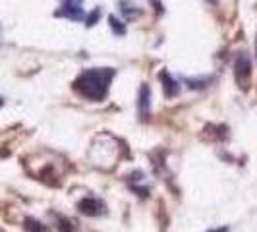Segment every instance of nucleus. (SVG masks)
Here are the masks:
<instances>
[{
  "label": "nucleus",
  "instance_id": "f257e3e1",
  "mask_svg": "<svg viewBox=\"0 0 257 232\" xmlns=\"http://www.w3.org/2000/svg\"><path fill=\"white\" fill-rule=\"evenodd\" d=\"M112 68H89L83 70L74 81V89L91 101H103L108 93V85L114 77Z\"/></svg>",
  "mask_w": 257,
  "mask_h": 232
},
{
  "label": "nucleus",
  "instance_id": "f03ea898",
  "mask_svg": "<svg viewBox=\"0 0 257 232\" xmlns=\"http://www.w3.org/2000/svg\"><path fill=\"white\" fill-rule=\"evenodd\" d=\"M234 76L240 87L247 89L249 87V79H251V60L247 56V52H240L236 56V62H234Z\"/></svg>",
  "mask_w": 257,
  "mask_h": 232
},
{
  "label": "nucleus",
  "instance_id": "7ed1b4c3",
  "mask_svg": "<svg viewBox=\"0 0 257 232\" xmlns=\"http://www.w3.org/2000/svg\"><path fill=\"white\" fill-rule=\"evenodd\" d=\"M83 0H60V8L54 12L56 18H68L72 22H77L83 18Z\"/></svg>",
  "mask_w": 257,
  "mask_h": 232
},
{
  "label": "nucleus",
  "instance_id": "20e7f679",
  "mask_svg": "<svg viewBox=\"0 0 257 232\" xmlns=\"http://www.w3.org/2000/svg\"><path fill=\"white\" fill-rule=\"evenodd\" d=\"M77 209L83 213V215H89V217H99V215H103L104 213V203L101 199H97V197H85L83 201H79V205Z\"/></svg>",
  "mask_w": 257,
  "mask_h": 232
},
{
  "label": "nucleus",
  "instance_id": "39448f33",
  "mask_svg": "<svg viewBox=\"0 0 257 232\" xmlns=\"http://www.w3.org/2000/svg\"><path fill=\"white\" fill-rule=\"evenodd\" d=\"M138 112L142 116L143 120L149 116L151 112V89H149V85H145L143 83L142 89H140V101H138Z\"/></svg>",
  "mask_w": 257,
  "mask_h": 232
},
{
  "label": "nucleus",
  "instance_id": "423d86ee",
  "mask_svg": "<svg viewBox=\"0 0 257 232\" xmlns=\"http://www.w3.org/2000/svg\"><path fill=\"white\" fill-rule=\"evenodd\" d=\"M159 77H161V81H163V91H165V95H167V97H176L178 91H180V83L170 76L167 70H163V72L159 74Z\"/></svg>",
  "mask_w": 257,
  "mask_h": 232
},
{
  "label": "nucleus",
  "instance_id": "0eeeda50",
  "mask_svg": "<svg viewBox=\"0 0 257 232\" xmlns=\"http://www.w3.org/2000/svg\"><path fill=\"white\" fill-rule=\"evenodd\" d=\"M120 12L126 16V20H134V18H140L142 16V8L130 0H122L120 2Z\"/></svg>",
  "mask_w": 257,
  "mask_h": 232
},
{
  "label": "nucleus",
  "instance_id": "6e6552de",
  "mask_svg": "<svg viewBox=\"0 0 257 232\" xmlns=\"http://www.w3.org/2000/svg\"><path fill=\"white\" fill-rule=\"evenodd\" d=\"M108 22H110V27H112V31H114L116 35H126V26L120 20H116V16H110Z\"/></svg>",
  "mask_w": 257,
  "mask_h": 232
},
{
  "label": "nucleus",
  "instance_id": "1a4fd4ad",
  "mask_svg": "<svg viewBox=\"0 0 257 232\" xmlns=\"http://www.w3.org/2000/svg\"><path fill=\"white\" fill-rule=\"evenodd\" d=\"M99 16H101V10H99V8H95V10L85 18V26H89V27L95 26V24H97V20H99Z\"/></svg>",
  "mask_w": 257,
  "mask_h": 232
},
{
  "label": "nucleus",
  "instance_id": "9d476101",
  "mask_svg": "<svg viewBox=\"0 0 257 232\" xmlns=\"http://www.w3.org/2000/svg\"><path fill=\"white\" fill-rule=\"evenodd\" d=\"M27 228H29L31 232H47V228H45V226H39V222H33V220H29Z\"/></svg>",
  "mask_w": 257,
  "mask_h": 232
},
{
  "label": "nucleus",
  "instance_id": "9b49d317",
  "mask_svg": "<svg viewBox=\"0 0 257 232\" xmlns=\"http://www.w3.org/2000/svg\"><path fill=\"white\" fill-rule=\"evenodd\" d=\"M207 232H230V228L228 226H219V228H211V230Z\"/></svg>",
  "mask_w": 257,
  "mask_h": 232
},
{
  "label": "nucleus",
  "instance_id": "f8f14e48",
  "mask_svg": "<svg viewBox=\"0 0 257 232\" xmlns=\"http://www.w3.org/2000/svg\"><path fill=\"white\" fill-rule=\"evenodd\" d=\"M0 45H2V27H0Z\"/></svg>",
  "mask_w": 257,
  "mask_h": 232
},
{
  "label": "nucleus",
  "instance_id": "ddd939ff",
  "mask_svg": "<svg viewBox=\"0 0 257 232\" xmlns=\"http://www.w3.org/2000/svg\"><path fill=\"white\" fill-rule=\"evenodd\" d=\"M211 2H217V0H211Z\"/></svg>",
  "mask_w": 257,
  "mask_h": 232
}]
</instances>
